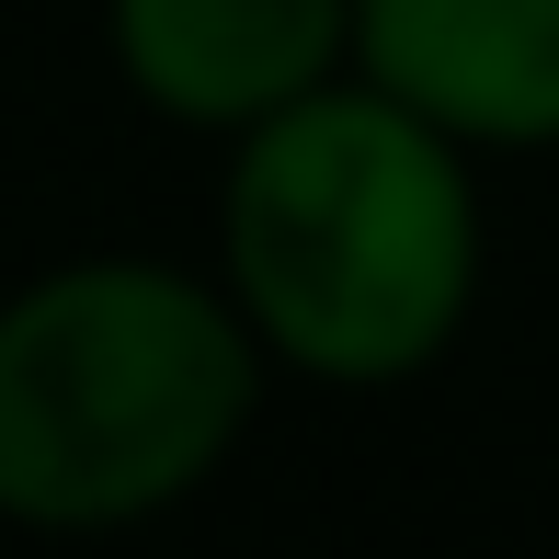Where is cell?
Masks as SVG:
<instances>
[{"label": "cell", "instance_id": "6da1fadb", "mask_svg": "<svg viewBox=\"0 0 559 559\" xmlns=\"http://www.w3.org/2000/svg\"><path fill=\"white\" fill-rule=\"evenodd\" d=\"M456 148L468 138L400 104L389 81H320L263 115L228 183V274L251 332L343 389L445 354L479 286V206Z\"/></svg>", "mask_w": 559, "mask_h": 559}, {"label": "cell", "instance_id": "3957f363", "mask_svg": "<svg viewBox=\"0 0 559 559\" xmlns=\"http://www.w3.org/2000/svg\"><path fill=\"white\" fill-rule=\"evenodd\" d=\"M354 46L366 81H389L456 138H559V0H354Z\"/></svg>", "mask_w": 559, "mask_h": 559}, {"label": "cell", "instance_id": "277c9868", "mask_svg": "<svg viewBox=\"0 0 559 559\" xmlns=\"http://www.w3.org/2000/svg\"><path fill=\"white\" fill-rule=\"evenodd\" d=\"M354 0H115L126 81L183 126H263L332 81Z\"/></svg>", "mask_w": 559, "mask_h": 559}, {"label": "cell", "instance_id": "7a4b0ae2", "mask_svg": "<svg viewBox=\"0 0 559 559\" xmlns=\"http://www.w3.org/2000/svg\"><path fill=\"white\" fill-rule=\"evenodd\" d=\"M251 423V332L160 263H81L0 309V514L126 525Z\"/></svg>", "mask_w": 559, "mask_h": 559}]
</instances>
